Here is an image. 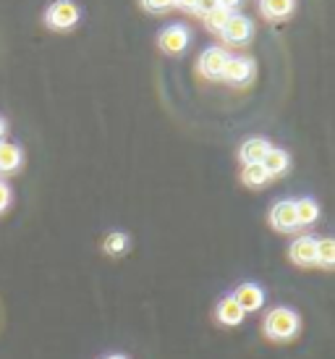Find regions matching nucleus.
<instances>
[{
  "instance_id": "18",
  "label": "nucleus",
  "mask_w": 335,
  "mask_h": 359,
  "mask_svg": "<svg viewBox=\"0 0 335 359\" xmlns=\"http://www.w3.org/2000/svg\"><path fill=\"white\" fill-rule=\"evenodd\" d=\"M231 19V11L223 8V6H217L215 11H210L207 16H205V24H207V29L212 32H220L223 27H226V21Z\"/></svg>"
},
{
  "instance_id": "23",
  "label": "nucleus",
  "mask_w": 335,
  "mask_h": 359,
  "mask_svg": "<svg viewBox=\"0 0 335 359\" xmlns=\"http://www.w3.org/2000/svg\"><path fill=\"white\" fill-rule=\"evenodd\" d=\"M173 6H178V8H184V11H194L197 0H173Z\"/></svg>"
},
{
  "instance_id": "2",
  "label": "nucleus",
  "mask_w": 335,
  "mask_h": 359,
  "mask_svg": "<svg viewBox=\"0 0 335 359\" xmlns=\"http://www.w3.org/2000/svg\"><path fill=\"white\" fill-rule=\"evenodd\" d=\"M45 21H48L50 29L66 32L79 24V8L71 0H55L48 8V13H45Z\"/></svg>"
},
{
  "instance_id": "9",
  "label": "nucleus",
  "mask_w": 335,
  "mask_h": 359,
  "mask_svg": "<svg viewBox=\"0 0 335 359\" xmlns=\"http://www.w3.org/2000/svg\"><path fill=\"white\" fill-rule=\"evenodd\" d=\"M291 259H294L296 265H317V239L312 236H299L294 241V247H291Z\"/></svg>"
},
{
  "instance_id": "10",
  "label": "nucleus",
  "mask_w": 335,
  "mask_h": 359,
  "mask_svg": "<svg viewBox=\"0 0 335 359\" xmlns=\"http://www.w3.org/2000/svg\"><path fill=\"white\" fill-rule=\"evenodd\" d=\"M244 309L238 307V302L233 299V297H226V299H220V304H217L215 309V318L223 323V325H231V328H236V325H241L244 323Z\"/></svg>"
},
{
  "instance_id": "22",
  "label": "nucleus",
  "mask_w": 335,
  "mask_h": 359,
  "mask_svg": "<svg viewBox=\"0 0 335 359\" xmlns=\"http://www.w3.org/2000/svg\"><path fill=\"white\" fill-rule=\"evenodd\" d=\"M8 205H11V189L6 181H0V212L8 208Z\"/></svg>"
},
{
  "instance_id": "1",
  "label": "nucleus",
  "mask_w": 335,
  "mask_h": 359,
  "mask_svg": "<svg viewBox=\"0 0 335 359\" xmlns=\"http://www.w3.org/2000/svg\"><path fill=\"white\" fill-rule=\"evenodd\" d=\"M265 333L275 341H288L299 333V315L288 307H275L267 312Z\"/></svg>"
},
{
  "instance_id": "3",
  "label": "nucleus",
  "mask_w": 335,
  "mask_h": 359,
  "mask_svg": "<svg viewBox=\"0 0 335 359\" xmlns=\"http://www.w3.org/2000/svg\"><path fill=\"white\" fill-rule=\"evenodd\" d=\"M158 42L163 53H168V55H181L189 48V29L184 24H173V27L163 29Z\"/></svg>"
},
{
  "instance_id": "11",
  "label": "nucleus",
  "mask_w": 335,
  "mask_h": 359,
  "mask_svg": "<svg viewBox=\"0 0 335 359\" xmlns=\"http://www.w3.org/2000/svg\"><path fill=\"white\" fill-rule=\"evenodd\" d=\"M267 150H270L267 140H262V137H254V140H247L244 144H241V150H238V158H241V163H244V165H252V163H262V158H265Z\"/></svg>"
},
{
  "instance_id": "7",
  "label": "nucleus",
  "mask_w": 335,
  "mask_h": 359,
  "mask_svg": "<svg viewBox=\"0 0 335 359\" xmlns=\"http://www.w3.org/2000/svg\"><path fill=\"white\" fill-rule=\"evenodd\" d=\"M233 299L238 302V307L244 309V312H257V309L265 304V291L262 286H257V283H241L233 294Z\"/></svg>"
},
{
  "instance_id": "4",
  "label": "nucleus",
  "mask_w": 335,
  "mask_h": 359,
  "mask_svg": "<svg viewBox=\"0 0 335 359\" xmlns=\"http://www.w3.org/2000/svg\"><path fill=\"white\" fill-rule=\"evenodd\" d=\"M228 63V53L223 48H207L199 58V74L207 79H220Z\"/></svg>"
},
{
  "instance_id": "17",
  "label": "nucleus",
  "mask_w": 335,
  "mask_h": 359,
  "mask_svg": "<svg viewBox=\"0 0 335 359\" xmlns=\"http://www.w3.org/2000/svg\"><path fill=\"white\" fill-rule=\"evenodd\" d=\"M317 265H322V268H333L335 265V241L333 239L317 241Z\"/></svg>"
},
{
  "instance_id": "16",
  "label": "nucleus",
  "mask_w": 335,
  "mask_h": 359,
  "mask_svg": "<svg viewBox=\"0 0 335 359\" xmlns=\"http://www.w3.org/2000/svg\"><path fill=\"white\" fill-rule=\"evenodd\" d=\"M294 205H296V218H299V226H309V223H315V220L320 218V208H317L315 200L304 197V200L294 202Z\"/></svg>"
},
{
  "instance_id": "24",
  "label": "nucleus",
  "mask_w": 335,
  "mask_h": 359,
  "mask_svg": "<svg viewBox=\"0 0 335 359\" xmlns=\"http://www.w3.org/2000/svg\"><path fill=\"white\" fill-rule=\"evenodd\" d=\"M217 3H220V6H223V8H228V11H231V8H236V6H238V3H241V0H217Z\"/></svg>"
},
{
  "instance_id": "21",
  "label": "nucleus",
  "mask_w": 335,
  "mask_h": 359,
  "mask_svg": "<svg viewBox=\"0 0 335 359\" xmlns=\"http://www.w3.org/2000/svg\"><path fill=\"white\" fill-rule=\"evenodd\" d=\"M217 6H220L217 0H197V6H194V11H197V13H202V16H207L210 11H215Z\"/></svg>"
},
{
  "instance_id": "12",
  "label": "nucleus",
  "mask_w": 335,
  "mask_h": 359,
  "mask_svg": "<svg viewBox=\"0 0 335 359\" xmlns=\"http://www.w3.org/2000/svg\"><path fill=\"white\" fill-rule=\"evenodd\" d=\"M262 168L267 170V176H280L288 170V152L278 150V147H270L262 158Z\"/></svg>"
},
{
  "instance_id": "19",
  "label": "nucleus",
  "mask_w": 335,
  "mask_h": 359,
  "mask_svg": "<svg viewBox=\"0 0 335 359\" xmlns=\"http://www.w3.org/2000/svg\"><path fill=\"white\" fill-rule=\"evenodd\" d=\"M126 247H128V239L123 233H110L108 239H105V250H108L110 255H121Z\"/></svg>"
},
{
  "instance_id": "6",
  "label": "nucleus",
  "mask_w": 335,
  "mask_h": 359,
  "mask_svg": "<svg viewBox=\"0 0 335 359\" xmlns=\"http://www.w3.org/2000/svg\"><path fill=\"white\" fill-rule=\"evenodd\" d=\"M220 34L228 45H244L252 37V24H249L247 16H231L226 21V27L220 29Z\"/></svg>"
},
{
  "instance_id": "15",
  "label": "nucleus",
  "mask_w": 335,
  "mask_h": 359,
  "mask_svg": "<svg viewBox=\"0 0 335 359\" xmlns=\"http://www.w3.org/2000/svg\"><path fill=\"white\" fill-rule=\"evenodd\" d=\"M241 181L252 187V189H259V187H265L270 176H267V170L262 168V163H252V165H244L241 170Z\"/></svg>"
},
{
  "instance_id": "14",
  "label": "nucleus",
  "mask_w": 335,
  "mask_h": 359,
  "mask_svg": "<svg viewBox=\"0 0 335 359\" xmlns=\"http://www.w3.org/2000/svg\"><path fill=\"white\" fill-rule=\"evenodd\" d=\"M259 11L267 19H286L294 11V0H259Z\"/></svg>"
},
{
  "instance_id": "26",
  "label": "nucleus",
  "mask_w": 335,
  "mask_h": 359,
  "mask_svg": "<svg viewBox=\"0 0 335 359\" xmlns=\"http://www.w3.org/2000/svg\"><path fill=\"white\" fill-rule=\"evenodd\" d=\"M105 359H126V357H121V354H113V357H105Z\"/></svg>"
},
{
  "instance_id": "25",
  "label": "nucleus",
  "mask_w": 335,
  "mask_h": 359,
  "mask_svg": "<svg viewBox=\"0 0 335 359\" xmlns=\"http://www.w3.org/2000/svg\"><path fill=\"white\" fill-rule=\"evenodd\" d=\"M3 137H6V121L0 118V142H3Z\"/></svg>"
},
{
  "instance_id": "20",
  "label": "nucleus",
  "mask_w": 335,
  "mask_h": 359,
  "mask_svg": "<svg viewBox=\"0 0 335 359\" xmlns=\"http://www.w3.org/2000/svg\"><path fill=\"white\" fill-rule=\"evenodd\" d=\"M142 6L152 13H163V11L173 8V0H142Z\"/></svg>"
},
{
  "instance_id": "13",
  "label": "nucleus",
  "mask_w": 335,
  "mask_h": 359,
  "mask_svg": "<svg viewBox=\"0 0 335 359\" xmlns=\"http://www.w3.org/2000/svg\"><path fill=\"white\" fill-rule=\"evenodd\" d=\"M21 168V150L16 144L0 142V173H13Z\"/></svg>"
},
{
  "instance_id": "5",
  "label": "nucleus",
  "mask_w": 335,
  "mask_h": 359,
  "mask_svg": "<svg viewBox=\"0 0 335 359\" xmlns=\"http://www.w3.org/2000/svg\"><path fill=\"white\" fill-rule=\"evenodd\" d=\"M270 223H273V229L283 231V233H288V231H296L299 229V218H296V205L291 200H280L273 208V212H270Z\"/></svg>"
},
{
  "instance_id": "8",
  "label": "nucleus",
  "mask_w": 335,
  "mask_h": 359,
  "mask_svg": "<svg viewBox=\"0 0 335 359\" xmlns=\"http://www.w3.org/2000/svg\"><path fill=\"white\" fill-rule=\"evenodd\" d=\"M252 74H254V66L249 58H228L220 79L231 81V84H247L252 79Z\"/></svg>"
}]
</instances>
